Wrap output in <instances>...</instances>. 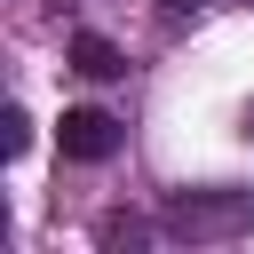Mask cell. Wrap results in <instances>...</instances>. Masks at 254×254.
<instances>
[{"instance_id": "6da1fadb", "label": "cell", "mask_w": 254, "mask_h": 254, "mask_svg": "<svg viewBox=\"0 0 254 254\" xmlns=\"http://www.w3.org/2000/svg\"><path fill=\"white\" fill-rule=\"evenodd\" d=\"M167 230L190 238V246L246 238V230H254V190H230V183H214V190H175V198H167Z\"/></svg>"}, {"instance_id": "3957f363", "label": "cell", "mask_w": 254, "mask_h": 254, "mask_svg": "<svg viewBox=\"0 0 254 254\" xmlns=\"http://www.w3.org/2000/svg\"><path fill=\"white\" fill-rule=\"evenodd\" d=\"M71 71H87V79H119V71H127V56H119L103 32H79V40H71Z\"/></svg>"}, {"instance_id": "5b68a950", "label": "cell", "mask_w": 254, "mask_h": 254, "mask_svg": "<svg viewBox=\"0 0 254 254\" xmlns=\"http://www.w3.org/2000/svg\"><path fill=\"white\" fill-rule=\"evenodd\" d=\"M151 230L135 222V214H103V246H143Z\"/></svg>"}, {"instance_id": "277c9868", "label": "cell", "mask_w": 254, "mask_h": 254, "mask_svg": "<svg viewBox=\"0 0 254 254\" xmlns=\"http://www.w3.org/2000/svg\"><path fill=\"white\" fill-rule=\"evenodd\" d=\"M24 143H32V119L8 103V111H0V151H8V159H24Z\"/></svg>"}, {"instance_id": "8992f818", "label": "cell", "mask_w": 254, "mask_h": 254, "mask_svg": "<svg viewBox=\"0 0 254 254\" xmlns=\"http://www.w3.org/2000/svg\"><path fill=\"white\" fill-rule=\"evenodd\" d=\"M167 8H175V16H183V8H198V0H167Z\"/></svg>"}, {"instance_id": "7a4b0ae2", "label": "cell", "mask_w": 254, "mask_h": 254, "mask_svg": "<svg viewBox=\"0 0 254 254\" xmlns=\"http://www.w3.org/2000/svg\"><path fill=\"white\" fill-rule=\"evenodd\" d=\"M56 143H64V159H79V167H103V159L119 151V119H111V111H95V103H79V111H64Z\"/></svg>"}]
</instances>
